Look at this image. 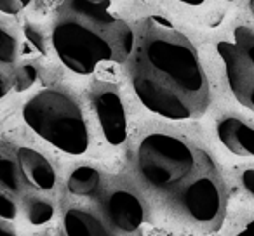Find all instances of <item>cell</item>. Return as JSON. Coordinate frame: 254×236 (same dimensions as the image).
<instances>
[{
    "mask_svg": "<svg viewBox=\"0 0 254 236\" xmlns=\"http://www.w3.org/2000/svg\"><path fill=\"white\" fill-rule=\"evenodd\" d=\"M131 80L152 113L190 120L209 106V82L197 49L183 32L160 16H150L134 33Z\"/></svg>",
    "mask_w": 254,
    "mask_h": 236,
    "instance_id": "6da1fadb",
    "label": "cell"
},
{
    "mask_svg": "<svg viewBox=\"0 0 254 236\" xmlns=\"http://www.w3.org/2000/svg\"><path fill=\"white\" fill-rule=\"evenodd\" d=\"M51 39L61 63L78 75L92 73L103 63H120L134 47V32L113 12L112 0H63Z\"/></svg>",
    "mask_w": 254,
    "mask_h": 236,
    "instance_id": "7a4b0ae2",
    "label": "cell"
},
{
    "mask_svg": "<svg viewBox=\"0 0 254 236\" xmlns=\"http://www.w3.org/2000/svg\"><path fill=\"white\" fill-rule=\"evenodd\" d=\"M211 165L212 160L204 151L162 132L146 136L138 148V167L145 183L176 208Z\"/></svg>",
    "mask_w": 254,
    "mask_h": 236,
    "instance_id": "3957f363",
    "label": "cell"
},
{
    "mask_svg": "<svg viewBox=\"0 0 254 236\" xmlns=\"http://www.w3.org/2000/svg\"><path fill=\"white\" fill-rule=\"evenodd\" d=\"M23 118L37 136L68 155H84L89 132L84 113L73 97L60 89H44L23 106Z\"/></svg>",
    "mask_w": 254,
    "mask_h": 236,
    "instance_id": "277c9868",
    "label": "cell"
},
{
    "mask_svg": "<svg viewBox=\"0 0 254 236\" xmlns=\"http://www.w3.org/2000/svg\"><path fill=\"white\" fill-rule=\"evenodd\" d=\"M230 91L242 106L254 111V30L239 26L232 40L218 44Z\"/></svg>",
    "mask_w": 254,
    "mask_h": 236,
    "instance_id": "5b68a950",
    "label": "cell"
},
{
    "mask_svg": "<svg viewBox=\"0 0 254 236\" xmlns=\"http://www.w3.org/2000/svg\"><path fill=\"white\" fill-rule=\"evenodd\" d=\"M94 106L105 139L113 146L122 144L127 136V122L119 92L113 87L101 89L94 95Z\"/></svg>",
    "mask_w": 254,
    "mask_h": 236,
    "instance_id": "8992f818",
    "label": "cell"
},
{
    "mask_svg": "<svg viewBox=\"0 0 254 236\" xmlns=\"http://www.w3.org/2000/svg\"><path fill=\"white\" fill-rule=\"evenodd\" d=\"M106 214L117 229L124 233H132L141 228L145 208L134 193L127 189H113L106 200Z\"/></svg>",
    "mask_w": 254,
    "mask_h": 236,
    "instance_id": "52a82bcc",
    "label": "cell"
},
{
    "mask_svg": "<svg viewBox=\"0 0 254 236\" xmlns=\"http://www.w3.org/2000/svg\"><path fill=\"white\" fill-rule=\"evenodd\" d=\"M218 138L237 156L254 158V127L237 116H225L218 124Z\"/></svg>",
    "mask_w": 254,
    "mask_h": 236,
    "instance_id": "ba28073f",
    "label": "cell"
},
{
    "mask_svg": "<svg viewBox=\"0 0 254 236\" xmlns=\"http://www.w3.org/2000/svg\"><path fill=\"white\" fill-rule=\"evenodd\" d=\"M16 156H18L19 169H21L26 184L42 191L53 189L56 183V174H54L53 165L39 151L30 148H18Z\"/></svg>",
    "mask_w": 254,
    "mask_h": 236,
    "instance_id": "9c48e42d",
    "label": "cell"
},
{
    "mask_svg": "<svg viewBox=\"0 0 254 236\" xmlns=\"http://www.w3.org/2000/svg\"><path fill=\"white\" fill-rule=\"evenodd\" d=\"M19 70L16 39L5 26L0 25V99L16 89Z\"/></svg>",
    "mask_w": 254,
    "mask_h": 236,
    "instance_id": "30bf717a",
    "label": "cell"
},
{
    "mask_svg": "<svg viewBox=\"0 0 254 236\" xmlns=\"http://www.w3.org/2000/svg\"><path fill=\"white\" fill-rule=\"evenodd\" d=\"M64 231L71 236H106L108 231L96 215L85 210H68L64 215Z\"/></svg>",
    "mask_w": 254,
    "mask_h": 236,
    "instance_id": "8fae6325",
    "label": "cell"
},
{
    "mask_svg": "<svg viewBox=\"0 0 254 236\" xmlns=\"http://www.w3.org/2000/svg\"><path fill=\"white\" fill-rule=\"evenodd\" d=\"M99 172L92 167H78L68 179V189L77 196H92L99 188Z\"/></svg>",
    "mask_w": 254,
    "mask_h": 236,
    "instance_id": "7c38bea8",
    "label": "cell"
},
{
    "mask_svg": "<svg viewBox=\"0 0 254 236\" xmlns=\"http://www.w3.org/2000/svg\"><path fill=\"white\" fill-rule=\"evenodd\" d=\"M23 181H25V177L19 169L18 156L12 158L9 153L0 151V186L18 193L23 186Z\"/></svg>",
    "mask_w": 254,
    "mask_h": 236,
    "instance_id": "4fadbf2b",
    "label": "cell"
},
{
    "mask_svg": "<svg viewBox=\"0 0 254 236\" xmlns=\"http://www.w3.org/2000/svg\"><path fill=\"white\" fill-rule=\"evenodd\" d=\"M28 219L32 224H46L47 221H51L54 214V208L49 201L46 200H32L28 203Z\"/></svg>",
    "mask_w": 254,
    "mask_h": 236,
    "instance_id": "5bb4252c",
    "label": "cell"
},
{
    "mask_svg": "<svg viewBox=\"0 0 254 236\" xmlns=\"http://www.w3.org/2000/svg\"><path fill=\"white\" fill-rule=\"evenodd\" d=\"M32 0H0V12L4 14H18L23 9H26L30 5Z\"/></svg>",
    "mask_w": 254,
    "mask_h": 236,
    "instance_id": "9a60e30c",
    "label": "cell"
},
{
    "mask_svg": "<svg viewBox=\"0 0 254 236\" xmlns=\"http://www.w3.org/2000/svg\"><path fill=\"white\" fill-rule=\"evenodd\" d=\"M16 205L9 196H5L0 191V217L2 219H14L16 217Z\"/></svg>",
    "mask_w": 254,
    "mask_h": 236,
    "instance_id": "2e32d148",
    "label": "cell"
},
{
    "mask_svg": "<svg viewBox=\"0 0 254 236\" xmlns=\"http://www.w3.org/2000/svg\"><path fill=\"white\" fill-rule=\"evenodd\" d=\"M242 184L246 186V189L254 196V169H249L242 174Z\"/></svg>",
    "mask_w": 254,
    "mask_h": 236,
    "instance_id": "e0dca14e",
    "label": "cell"
},
{
    "mask_svg": "<svg viewBox=\"0 0 254 236\" xmlns=\"http://www.w3.org/2000/svg\"><path fill=\"white\" fill-rule=\"evenodd\" d=\"M240 236H254V219L240 231Z\"/></svg>",
    "mask_w": 254,
    "mask_h": 236,
    "instance_id": "ac0fdd59",
    "label": "cell"
},
{
    "mask_svg": "<svg viewBox=\"0 0 254 236\" xmlns=\"http://www.w3.org/2000/svg\"><path fill=\"white\" fill-rule=\"evenodd\" d=\"M178 2H183L187 5H202L205 0H178Z\"/></svg>",
    "mask_w": 254,
    "mask_h": 236,
    "instance_id": "d6986e66",
    "label": "cell"
},
{
    "mask_svg": "<svg viewBox=\"0 0 254 236\" xmlns=\"http://www.w3.org/2000/svg\"><path fill=\"white\" fill-rule=\"evenodd\" d=\"M11 235H14L11 229H7L5 226H0V236H11Z\"/></svg>",
    "mask_w": 254,
    "mask_h": 236,
    "instance_id": "ffe728a7",
    "label": "cell"
},
{
    "mask_svg": "<svg viewBox=\"0 0 254 236\" xmlns=\"http://www.w3.org/2000/svg\"><path fill=\"white\" fill-rule=\"evenodd\" d=\"M249 9H251V12L254 14V0H249Z\"/></svg>",
    "mask_w": 254,
    "mask_h": 236,
    "instance_id": "44dd1931",
    "label": "cell"
}]
</instances>
